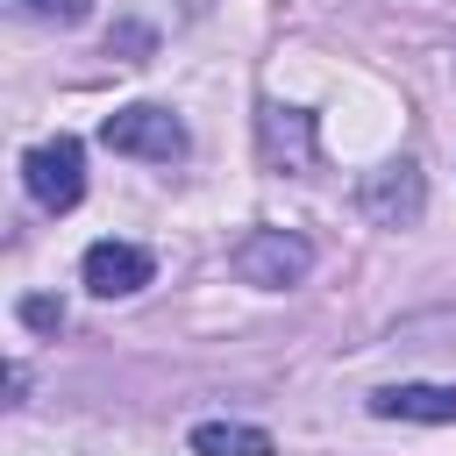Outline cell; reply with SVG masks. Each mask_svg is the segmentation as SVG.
<instances>
[{"mask_svg":"<svg viewBox=\"0 0 456 456\" xmlns=\"http://www.w3.org/2000/svg\"><path fill=\"white\" fill-rule=\"evenodd\" d=\"M370 413L378 420H428V428H442V420H456V385H378Z\"/></svg>","mask_w":456,"mask_h":456,"instance_id":"cell-7","label":"cell"},{"mask_svg":"<svg viewBox=\"0 0 456 456\" xmlns=\"http://www.w3.org/2000/svg\"><path fill=\"white\" fill-rule=\"evenodd\" d=\"M256 157H264V171H306L314 164V114L264 100L256 107Z\"/></svg>","mask_w":456,"mask_h":456,"instance_id":"cell-6","label":"cell"},{"mask_svg":"<svg viewBox=\"0 0 456 456\" xmlns=\"http://www.w3.org/2000/svg\"><path fill=\"white\" fill-rule=\"evenodd\" d=\"M100 142H107L114 157H142V164H178V157L192 150L185 121H178L171 107H150V100L114 107V114L100 121Z\"/></svg>","mask_w":456,"mask_h":456,"instance_id":"cell-1","label":"cell"},{"mask_svg":"<svg viewBox=\"0 0 456 456\" xmlns=\"http://www.w3.org/2000/svg\"><path fill=\"white\" fill-rule=\"evenodd\" d=\"M356 207H363L378 228H413V221H420V207H428V178H420V164H413V157H392V164L363 171Z\"/></svg>","mask_w":456,"mask_h":456,"instance_id":"cell-4","label":"cell"},{"mask_svg":"<svg viewBox=\"0 0 456 456\" xmlns=\"http://www.w3.org/2000/svg\"><path fill=\"white\" fill-rule=\"evenodd\" d=\"M78 278H86V292H93V299H128V292H142V285L157 278V256H150L142 242L107 235V242H93V249H86Z\"/></svg>","mask_w":456,"mask_h":456,"instance_id":"cell-5","label":"cell"},{"mask_svg":"<svg viewBox=\"0 0 456 456\" xmlns=\"http://www.w3.org/2000/svg\"><path fill=\"white\" fill-rule=\"evenodd\" d=\"M21 21H43V28H78L93 14V0H14Z\"/></svg>","mask_w":456,"mask_h":456,"instance_id":"cell-9","label":"cell"},{"mask_svg":"<svg viewBox=\"0 0 456 456\" xmlns=\"http://www.w3.org/2000/svg\"><path fill=\"white\" fill-rule=\"evenodd\" d=\"M21 185L43 214H71L86 200V142L78 135H50L21 157Z\"/></svg>","mask_w":456,"mask_h":456,"instance_id":"cell-3","label":"cell"},{"mask_svg":"<svg viewBox=\"0 0 456 456\" xmlns=\"http://www.w3.org/2000/svg\"><path fill=\"white\" fill-rule=\"evenodd\" d=\"M314 271V242L299 228H249L235 242V278L256 285V292H285Z\"/></svg>","mask_w":456,"mask_h":456,"instance_id":"cell-2","label":"cell"},{"mask_svg":"<svg viewBox=\"0 0 456 456\" xmlns=\"http://www.w3.org/2000/svg\"><path fill=\"white\" fill-rule=\"evenodd\" d=\"M21 321H28V328H43V335H50V328H64V306H57V299H50V292H28V299H21Z\"/></svg>","mask_w":456,"mask_h":456,"instance_id":"cell-10","label":"cell"},{"mask_svg":"<svg viewBox=\"0 0 456 456\" xmlns=\"http://www.w3.org/2000/svg\"><path fill=\"white\" fill-rule=\"evenodd\" d=\"M192 456H278V442L264 428H249V420H200Z\"/></svg>","mask_w":456,"mask_h":456,"instance_id":"cell-8","label":"cell"}]
</instances>
